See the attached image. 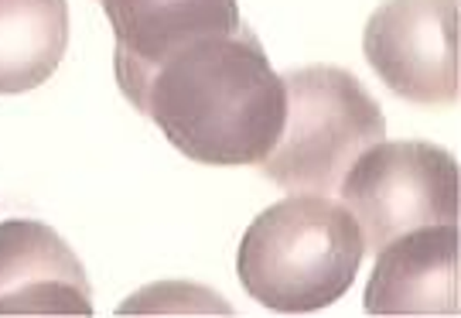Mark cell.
<instances>
[{
    "label": "cell",
    "mask_w": 461,
    "mask_h": 318,
    "mask_svg": "<svg viewBox=\"0 0 461 318\" xmlns=\"http://www.w3.org/2000/svg\"><path fill=\"white\" fill-rule=\"evenodd\" d=\"M113 28V72L148 66L185 38L243 24L240 0H99Z\"/></svg>",
    "instance_id": "ba28073f"
},
{
    "label": "cell",
    "mask_w": 461,
    "mask_h": 318,
    "mask_svg": "<svg viewBox=\"0 0 461 318\" xmlns=\"http://www.w3.org/2000/svg\"><path fill=\"white\" fill-rule=\"evenodd\" d=\"M68 49V0H0V96L49 83Z\"/></svg>",
    "instance_id": "9c48e42d"
},
{
    "label": "cell",
    "mask_w": 461,
    "mask_h": 318,
    "mask_svg": "<svg viewBox=\"0 0 461 318\" xmlns=\"http://www.w3.org/2000/svg\"><path fill=\"white\" fill-rule=\"evenodd\" d=\"M123 100L198 165H264L284 127V79L247 21L178 41L116 76Z\"/></svg>",
    "instance_id": "6da1fadb"
},
{
    "label": "cell",
    "mask_w": 461,
    "mask_h": 318,
    "mask_svg": "<svg viewBox=\"0 0 461 318\" xmlns=\"http://www.w3.org/2000/svg\"><path fill=\"white\" fill-rule=\"evenodd\" d=\"M280 79L284 127L260 171L294 195L335 192L352 161L386 137L383 110L342 66H301Z\"/></svg>",
    "instance_id": "3957f363"
},
{
    "label": "cell",
    "mask_w": 461,
    "mask_h": 318,
    "mask_svg": "<svg viewBox=\"0 0 461 318\" xmlns=\"http://www.w3.org/2000/svg\"><path fill=\"white\" fill-rule=\"evenodd\" d=\"M339 185L373 257L417 226L458 223V161L428 141H376Z\"/></svg>",
    "instance_id": "277c9868"
},
{
    "label": "cell",
    "mask_w": 461,
    "mask_h": 318,
    "mask_svg": "<svg viewBox=\"0 0 461 318\" xmlns=\"http://www.w3.org/2000/svg\"><path fill=\"white\" fill-rule=\"evenodd\" d=\"M0 315H93L83 260L38 219L0 223Z\"/></svg>",
    "instance_id": "8992f818"
},
{
    "label": "cell",
    "mask_w": 461,
    "mask_h": 318,
    "mask_svg": "<svg viewBox=\"0 0 461 318\" xmlns=\"http://www.w3.org/2000/svg\"><path fill=\"white\" fill-rule=\"evenodd\" d=\"M363 257V233L346 205L325 195H291L247 226L236 274L253 302L280 315H304L339 302Z\"/></svg>",
    "instance_id": "7a4b0ae2"
},
{
    "label": "cell",
    "mask_w": 461,
    "mask_h": 318,
    "mask_svg": "<svg viewBox=\"0 0 461 318\" xmlns=\"http://www.w3.org/2000/svg\"><path fill=\"white\" fill-rule=\"evenodd\" d=\"M363 55L393 96L451 106L458 100V0H383L366 21Z\"/></svg>",
    "instance_id": "5b68a950"
},
{
    "label": "cell",
    "mask_w": 461,
    "mask_h": 318,
    "mask_svg": "<svg viewBox=\"0 0 461 318\" xmlns=\"http://www.w3.org/2000/svg\"><path fill=\"white\" fill-rule=\"evenodd\" d=\"M369 315H458V223L417 226L376 253Z\"/></svg>",
    "instance_id": "52a82bcc"
}]
</instances>
